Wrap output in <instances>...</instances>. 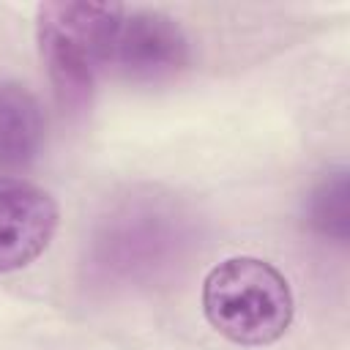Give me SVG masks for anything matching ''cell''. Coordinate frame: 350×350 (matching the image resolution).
<instances>
[{
	"mask_svg": "<svg viewBox=\"0 0 350 350\" xmlns=\"http://www.w3.org/2000/svg\"><path fill=\"white\" fill-rule=\"evenodd\" d=\"M194 246L189 208L159 186H134L112 200L93 224L85 268L107 287L150 284L167 276Z\"/></svg>",
	"mask_w": 350,
	"mask_h": 350,
	"instance_id": "1",
	"label": "cell"
},
{
	"mask_svg": "<svg viewBox=\"0 0 350 350\" xmlns=\"http://www.w3.org/2000/svg\"><path fill=\"white\" fill-rule=\"evenodd\" d=\"M123 14L126 8L118 3L57 0L38 5V52L63 109L79 112L90 104Z\"/></svg>",
	"mask_w": 350,
	"mask_h": 350,
	"instance_id": "2",
	"label": "cell"
},
{
	"mask_svg": "<svg viewBox=\"0 0 350 350\" xmlns=\"http://www.w3.org/2000/svg\"><path fill=\"white\" fill-rule=\"evenodd\" d=\"M287 279L260 257H230L202 282L208 323L235 345H271L293 323Z\"/></svg>",
	"mask_w": 350,
	"mask_h": 350,
	"instance_id": "3",
	"label": "cell"
},
{
	"mask_svg": "<svg viewBox=\"0 0 350 350\" xmlns=\"http://www.w3.org/2000/svg\"><path fill=\"white\" fill-rule=\"evenodd\" d=\"M186 63L189 38L172 16L161 11L123 14L107 68L131 82H164L183 71Z\"/></svg>",
	"mask_w": 350,
	"mask_h": 350,
	"instance_id": "4",
	"label": "cell"
},
{
	"mask_svg": "<svg viewBox=\"0 0 350 350\" xmlns=\"http://www.w3.org/2000/svg\"><path fill=\"white\" fill-rule=\"evenodd\" d=\"M57 230V202L30 180L0 175V273L30 265Z\"/></svg>",
	"mask_w": 350,
	"mask_h": 350,
	"instance_id": "5",
	"label": "cell"
},
{
	"mask_svg": "<svg viewBox=\"0 0 350 350\" xmlns=\"http://www.w3.org/2000/svg\"><path fill=\"white\" fill-rule=\"evenodd\" d=\"M44 129L36 96L16 82H0V170L27 167L44 145Z\"/></svg>",
	"mask_w": 350,
	"mask_h": 350,
	"instance_id": "6",
	"label": "cell"
},
{
	"mask_svg": "<svg viewBox=\"0 0 350 350\" xmlns=\"http://www.w3.org/2000/svg\"><path fill=\"white\" fill-rule=\"evenodd\" d=\"M306 221L309 227L334 241L347 243L350 235V172L347 167H334L323 180L312 189L306 200Z\"/></svg>",
	"mask_w": 350,
	"mask_h": 350,
	"instance_id": "7",
	"label": "cell"
}]
</instances>
